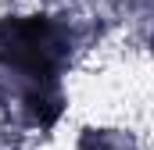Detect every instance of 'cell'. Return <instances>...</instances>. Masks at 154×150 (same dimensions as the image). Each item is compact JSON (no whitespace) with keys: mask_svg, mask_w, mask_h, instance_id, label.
<instances>
[{"mask_svg":"<svg viewBox=\"0 0 154 150\" xmlns=\"http://www.w3.org/2000/svg\"><path fill=\"white\" fill-rule=\"evenodd\" d=\"M75 150H136V147H133V140L125 132H115V129H86Z\"/></svg>","mask_w":154,"mask_h":150,"instance_id":"2","label":"cell"},{"mask_svg":"<svg viewBox=\"0 0 154 150\" xmlns=\"http://www.w3.org/2000/svg\"><path fill=\"white\" fill-rule=\"evenodd\" d=\"M72 57V29L50 14L0 18V72L18 79L29 122L50 129L61 114V72Z\"/></svg>","mask_w":154,"mask_h":150,"instance_id":"1","label":"cell"}]
</instances>
